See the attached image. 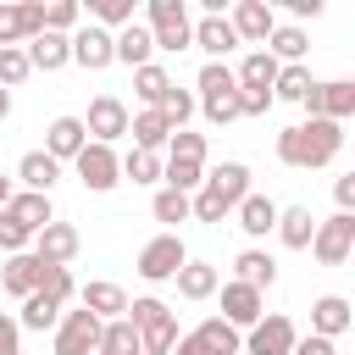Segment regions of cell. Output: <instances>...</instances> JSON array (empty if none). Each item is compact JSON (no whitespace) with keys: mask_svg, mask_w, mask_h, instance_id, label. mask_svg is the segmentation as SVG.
Returning a JSON list of instances; mask_svg holds the SVG:
<instances>
[{"mask_svg":"<svg viewBox=\"0 0 355 355\" xmlns=\"http://www.w3.org/2000/svg\"><path fill=\"white\" fill-rule=\"evenodd\" d=\"M338 150H344V128L338 122H322V116H305V122H294V128L277 133V161L294 166V172H316Z\"/></svg>","mask_w":355,"mask_h":355,"instance_id":"1","label":"cell"},{"mask_svg":"<svg viewBox=\"0 0 355 355\" xmlns=\"http://www.w3.org/2000/svg\"><path fill=\"white\" fill-rule=\"evenodd\" d=\"M128 322L139 333V355H172V344H178V311L166 300H155V294L128 300Z\"/></svg>","mask_w":355,"mask_h":355,"instance_id":"2","label":"cell"},{"mask_svg":"<svg viewBox=\"0 0 355 355\" xmlns=\"http://www.w3.org/2000/svg\"><path fill=\"white\" fill-rule=\"evenodd\" d=\"M194 89H200V111H205V122L211 128H227V122H239V83H233V67L227 61H205L200 67V78H194Z\"/></svg>","mask_w":355,"mask_h":355,"instance_id":"3","label":"cell"},{"mask_svg":"<svg viewBox=\"0 0 355 355\" xmlns=\"http://www.w3.org/2000/svg\"><path fill=\"white\" fill-rule=\"evenodd\" d=\"M144 28L155 39V50H189L194 44V22L183 0H150L144 6Z\"/></svg>","mask_w":355,"mask_h":355,"instance_id":"4","label":"cell"},{"mask_svg":"<svg viewBox=\"0 0 355 355\" xmlns=\"http://www.w3.org/2000/svg\"><path fill=\"white\" fill-rule=\"evenodd\" d=\"M72 166H78V183H83L89 194H111V189L122 183V161H116V150H111V144H94V139L72 155Z\"/></svg>","mask_w":355,"mask_h":355,"instance_id":"5","label":"cell"},{"mask_svg":"<svg viewBox=\"0 0 355 355\" xmlns=\"http://www.w3.org/2000/svg\"><path fill=\"white\" fill-rule=\"evenodd\" d=\"M311 255H316L322 266H344V261L355 255V216H349V211H333L327 222H316Z\"/></svg>","mask_w":355,"mask_h":355,"instance_id":"6","label":"cell"},{"mask_svg":"<svg viewBox=\"0 0 355 355\" xmlns=\"http://www.w3.org/2000/svg\"><path fill=\"white\" fill-rule=\"evenodd\" d=\"M305 116H322V122H349L355 116V83L349 78H327V83H311V94L300 100Z\"/></svg>","mask_w":355,"mask_h":355,"instance_id":"7","label":"cell"},{"mask_svg":"<svg viewBox=\"0 0 355 355\" xmlns=\"http://www.w3.org/2000/svg\"><path fill=\"white\" fill-rule=\"evenodd\" d=\"M183 261H189L183 239H178V233H155V239L139 250V261H133V266H139V277H144V283H172Z\"/></svg>","mask_w":355,"mask_h":355,"instance_id":"8","label":"cell"},{"mask_svg":"<svg viewBox=\"0 0 355 355\" xmlns=\"http://www.w3.org/2000/svg\"><path fill=\"white\" fill-rule=\"evenodd\" d=\"M100 327H105V322H100V316H89L83 305H78V311H61V322L50 327V333H55V338H50V349H55V355H94Z\"/></svg>","mask_w":355,"mask_h":355,"instance_id":"9","label":"cell"},{"mask_svg":"<svg viewBox=\"0 0 355 355\" xmlns=\"http://www.w3.org/2000/svg\"><path fill=\"white\" fill-rule=\"evenodd\" d=\"M244 344H239V327H227L222 316H205L194 333H178V344H172V355H239Z\"/></svg>","mask_w":355,"mask_h":355,"instance_id":"10","label":"cell"},{"mask_svg":"<svg viewBox=\"0 0 355 355\" xmlns=\"http://www.w3.org/2000/svg\"><path fill=\"white\" fill-rule=\"evenodd\" d=\"M128 116H133V111H128L116 94H94V100H89V116H83V133H89L94 144H111V150H116V139L128 133Z\"/></svg>","mask_w":355,"mask_h":355,"instance_id":"11","label":"cell"},{"mask_svg":"<svg viewBox=\"0 0 355 355\" xmlns=\"http://www.w3.org/2000/svg\"><path fill=\"white\" fill-rule=\"evenodd\" d=\"M294 338H300V333H294V322H288L283 311H272V316H261V322L239 338V344H244L239 355H288V349H294Z\"/></svg>","mask_w":355,"mask_h":355,"instance_id":"12","label":"cell"},{"mask_svg":"<svg viewBox=\"0 0 355 355\" xmlns=\"http://www.w3.org/2000/svg\"><path fill=\"white\" fill-rule=\"evenodd\" d=\"M33 33H44V0L0 6V50H22Z\"/></svg>","mask_w":355,"mask_h":355,"instance_id":"13","label":"cell"},{"mask_svg":"<svg viewBox=\"0 0 355 355\" xmlns=\"http://www.w3.org/2000/svg\"><path fill=\"white\" fill-rule=\"evenodd\" d=\"M216 294H222V322L239 327V333H250V327L266 316V294H255V288H244V283H222Z\"/></svg>","mask_w":355,"mask_h":355,"instance_id":"14","label":"cell"},{"mask_svg":"<svg viewBox=\"0 0 355 355\" xmlns=\"http://www.w3.org/2000/svg\"><path fill=\"white\" fill-rule=\"evenodd\" d=\"M227 22H233V33H239V44H255V50H261V44L272 39V28H277V11H272L266 0H239Z\"/></svg>","mask_w":355,"mask_h":355,"instance_id":"15","label":"cell"},{"mask_svg":"<svg viewBox=\"0 0 355 355\" xmlns=\"http://www.w3.org/2000/svg\"><path fill=\"white\" fill-rule=\"evenodd\" d=\"M67 44H72V61H78L83 72H105V67L116 61L111 33H105V28H94V22H83L78 33H67Z\"/></svg>","mask_w":355,"mask_h":355,"instance_id":"16","label":"cell"},{"mask_svg":"<svg viewBox=\"0 0 355 355\" xmlns=\"http://www.w3.org/2000/svg\"><path fill=\"white\" fill-rule=\"evenodd\" d=\"M78 250H83V239H78V227H72V222H61V216H55L50 227H39V233H33V255H39L44 266H67Z\"/></svg>","mask_w":355,"mask_h":355,"instance_id":"17","label":"cell"},{"mask_svg":"<svg viewBox=\"0 0 355 355\" xmlns=\"http://www.w3.org/2000/svg\"><path fill=\"white\" fill-rule=\"evenodd\" d=\"M78 305L89 316H100V322H116V316H128V288L111 283V277H94V283L78 288Z\"/></svg>","mask_w":355,"mask_h":355,"instance_id":"18","label":"cell"},{"mask_svg":"<svg viewBox=\"0 0 355 355\" xmlns=\"http://www.w3.org/2000/svg\"><path fill=\"white\" fill-rule=\"evenodd\" d=\"M200 189H211V194L222 200V211L233 216V205L250 194V166H244V161H222V166H211V172H205V183H200Z\"/></svg>","mask_w":355,"mask_h":355,"instance_id":"19","label":"cell"},{"mask_svg":"<svg viewBox=\"0 0 355 355\" xmlns=\"http://www.w3.org/2000/svg\"><path fill=\"white\" fill-rule=\"evenodd\" d=\"M233 283H244V288L266 294V288L277 283V261H272L261 244H250V250H239V255H233Z\"/></svg>","mask_w":355,"mask_h":355,"instance_id":"20","label":"cell"},{"mask_svg":"<svg viewBox=\"0 0 355 355\" xmlns=\"http://www.w3.org/2000/svg\"><path fill=\"white\" fill-rule=\"evenodd\" d=\"M111 50H116V61H122V67H133V72L155 61V39H150V28H144V22L116 28V33H111Z\"/></svg>","mask_w":355,"mask_h":355,"instance_id":"21","label":"cell"},{"mask_svg":"<svg viewBox=\"0 0 355 355\" xmlns=\"http://www.w3.org/2000/svg\"><path fill=\"white\" fill-rule=\"evenodd\" d=\"M6 216L33 239L39 227H50V222H55V205H50V194H28V189H17V194H11V205H6Z\"/></svg>","mask_w":355,"mask_h":355,"instance_id":"22","label":"cell"},{"mask_svg":"<svg viewBox=\"0 0 355 355\" xmlns=\"http://www.w3.org/2000/svg\"><path fill=\"white\" fill-rule=\"evenodd\" d=\"M39 277H44V261H39L33 250L6 255V266H0V288H6V294H17V300H28V294L39 288Z\"/></svg>","mask_w":355,"mask_h":355,"instance_id":"23","label":"cell"},{"mask_svg":"<svg viewBox=\"0 0 355 355\" xmlns=\"http://www.w3.org/2000/svg\"><path fill=\"white\" fill-rule=\"evenodd\" d=\"M349 300L344 294H322V300H311V333L316 338H333L338 344V333H349Z\"/></svg>","mask_w":355,"mask_h":355,"instance_id":"24","label":"cell"},{"mask_svg":"<svg viewBox=\"0 0 355 355\" xmlns=\"http://www.w3.org/2000/svg\"><path fill=\"white\" fill-rule=\"evenodd\" d=\"M22 50H28V67H33V72H61V67H72L67 33H33Z\"/></svg>","mask_w":355,"mask_h":355,"instance_id":"25","label":"cell"},{"mask_svg":"<svg viewBox=\"0 0 355 355\" xmlns=\"http://www.w3.org/2000/svg\"><path fill=\"white\" fill-rule=\"evenodd\" d=\"M83 144H89L83 116H55V122L44 128V155H50V161H72Z\"/></svg>","mask_w":355,"mask_h":355,"instance_id":"26","label":"cell"},{"mask_svg":"<svg viewBox=\"0 0 355 355\" xmlns=\"http://www.w3.org/2000/svg\"><path fill=\"white\" fill-rule=\"evenodd\" d=\"M61 183V161H50L44 150H28L22 161H17V189H28V194H50Z\"/></svg>","mask_w":355,"mask_h":355,"instance_id":"27","label":"cell"},{"mask_svg":"<svg viewBox=\"0 0 355 355\" xmlns=\"http://www.w3.org/2000/svg\"><path fill=\"white\" fill-rule=\"evenodd\" d=\"M233 216H239V227H244V239H266L272 227H277V200H266V194H244L239 205H233Z\"/></svg>","mask_w":355,"mask_h":355,"instance_id":"28","label":"cell"},{"mask_svg":"<svg viewBox=\"0 0 355 355\" xmlns=\"http://www.w3.org/2000/svg\"><path fill=\"white\" fill-rule=\"evenodd\" d=\"M194 44H200L211 61H227V55L239 50V33H233L227 17H200V22H194Z\"/></svg>","mask_w":355,"mask_h":355,"instance_id":"29","label":"cell"},{"mask_svg":"<svg viewBox=\"0 0 355 355\" xmlns=\"http://www.w3.org/2000/svg\"><path fill=\"white\" fill-rule=\"evenodd\" d=\"M272 233L283 239V250H311V233H316L311 205H277V227Z\"/></svg>","mask_w":355,"mask_h":355,"instance_id":"30","label":"cell"},{"mask_svg":"<svg viewBox=\"0 0 355 355\" xmlns=\"http://www.w3.org/2000/svg\"><path fill=\"white\" fill-rule=\"evenodd\" d=\"M172 283H178V294H183V300H211V294L222 288V272H216L211 261H194V255H189V261L178 266V277H172Z\"/></svg>","mask_w":355,"mask_h":355,"instance_id":"31","label":"cell"},{"mask_svg":"<svg viewBox=\"0 0 355 355\" xmlns=\"http://www.w3.org/2000/svg\"><path fill=\"white\" fill-rule=\"evenodd\" d=\"M128 133H133V150H166V139H172V122L161 116V111H133L128 116Z\"/></svg>","mask_w":355,"mask_h":355,"instance_id":"32","label":"cell"},{"mask_svg":"<svg viewBox=\"0 0 355 355\" xmlns=\"http://www.w3.org/2000/svg\"><path fill=\"white\" fill-rule=\"evenodd\" d=\"M233 83L239 89H272L277 83V61L266 50H244V61L233 67Z\"/></svg>","mask_w":355,"mask_h":355,"instance_id":"33","label":"cell"},{"mask_svg":"<svg viewBox=\"0 0 355 355\" xmlns=\"http://www.w3.org/2000/svg\"><path fill=\"white\" fill-rule=\"evenodd\" d=\"M166 89H172V72H166L161 61H150V67H139V72H133V94L144 100V111H155Z\"/></svg>","mask_w":355,"mask_h":355,"instance_id":"34","label":"cell"},{"mask_svg":"<svg viewBox=\"0 0 355 355\" xmlns=\"http://www.w3.org/2000/svg\"><path fill=\"white\" fill-rule=\"evenodd\" d=\"M94 355H139V333H133V322H128V316L105 322V327H100V344H94Z\"/></svg>","mask_w":355,"mask_h":355,"instance_id":"35","label":"cell"},{"mask_svg":"<svg viewBox=\"0 0 355 355\" xmlns=\"http://www.w3.org/2000/svg\"><path fill=\"white\" fill-rule=\"evenodd\" d=\"M55 322H61V305H55V300H44V294L33 288V294L22 300V316H17V327H28V333H44V327H55Z\"/></svg>","mask_w":355,"mask_h":355,"instance_id":"36","label":"cell"},{"mask_svg":"<svg viewBox=\"0 0 355 355\" xmlns=\"http://www.w3.org/2000/svg\"><path fill=\"white\" fill-rule=\"evenodd\" d=\"M89 22L105 28V33H116V28L139 22V17H133V0H89Z\"/></svg>","mask_w":355,"mask_h":355,"instance_id":"37","label":"cell"},{"mask_svg":"<svg viewBox=\"0 0 355 355\" xmlns=\"http://www.w3.org/2000/svg\"><path fill=\"white\" fill-rule=\"evenodd\" d=\"M311 83H316V78H311V67H305V61H300V67H277L272 100H294V105H300V100L311 94Z\"/></svg>","mask_w":355,"mask_h":355,"instance_id":"38","label":"cell"},{"mask_svg":"<svg viewBox=\"0 0 355 355\" xmlns=\"http://www.w3.org/2000/svg\"><path fill=\"white\" fill-rule=\"evenodd\" d=\"M83 28V6L78 0H50L44 6V33H78Z\"/></svg>","mask_w":355,"mask_h":355,"instance_id":"39","label":"cell"},{"mask_svg":"<svg viewBox=\"0 0 355 355\" xmlns=\"http://www.w3.org/2000/svg\"><path fill=\"white\" fill-rule=\"evenodd\" d=\"M116 161H122V178H128V183H161V155L128 150V155H116Z\"/></svg>","mask_w":355,"mask_h":355,"instance_id":"40","label":"cell"},{"mask_svg":"<svg viewBox=\"0 0 355 355\" xmlns=\"http://www.w3.org/2000/svg\"><path fill=\"white\" fill-rule=\"evenodd\" d=\"M39 294H44V300H55V305L67 311V300H78V283H72V272H67V266H44Z\"/></svg>","mask_w":355,"mask_h":355,"instance_id":"41","label":"cell"},{"mask_svg":"<svg viewBox=\"0 0 355 355\" xmlns=\"http://www.w3.org/2000/svg\"><path fill=\"white\" fill-rule=\"evenodd\" d=\"M155 111H161V116H166V122H172V133H178V128H183V122H189V116H194V94H189V89H178V83H172V89H166V94H161V105H155Z\"/></svg>","mask_w":355,"mask_h":355,"instance_id":"42","label":"cell"},{"mask_svg":"<svg viewBox=\"0 0 355 355\" xmlns=\"http://www.w3.org/2000/svg\"><path fill=\"white\" fill-rule=\"evenodd\" d=\"M150 216H155V222H189V194H178V189H155Z\"/></svg>","mask_w":355,"mask_h":355,"instance_id":"43","label":"cell"},{"mask_svg":"<svg viewBox=\"0 0 355 355\" xmlns=\"http://www.w3.org/2000/svg\"><path fill=\"white\" fill-rule=\"evenodd\" d=\"M166 161H205V133L178 128V133L166 139Z\"/></svg>","mask_w":355,"mask_h":355,"instance_id":"44","label":"cell"},{"mask_svg":"<svg viewBox=\"0 0 355 355\" xmlns=\"http://www.w3.org/2000/svg\"><path fill=\"white\" fill-rule=\"evenodd\" d=\"M28 78H33L28 50H0V89H17V83H28Z\"/></svg>","mask_w":355,"mask_h":355,"instance_id":"45","label":"cell"},{"mask_svg":"<svg viewBox=\"0 0 355 355\" xmlns=\"http://www.w3.org/2000/svg\"><path fill=\"white\" fill-rule=\"evenodd\" d=\"M272 111V89H239V116H266Z\"/></svg>","mask_w":355,"mask_h":355,"instance_id":"46","label":"cell"},{"mask_svg":"<svg viewBox=\"0 0 355 355\" xmlns=\"http://www.w3.org/2000/svg\"><path fill=\"white\" fill-rule=\"evenodd\" d=\"M28 244H33V239H28V233H22V227H17V222L0 211V250H6V255H22Z\"/></svg>","mask_w":355,"mask_h":355,"instance_id":"47","label":"cell"},{"mask_svg":"<svg viewBox=\"0 0 355 355\" xmlns=\"http://www.w3.org/2000/svg\"><path fill=\"white\" fill-rule=\"evenodd\" d=\"M0 355H22V327H17V316H6V311H0Z\"/></svg>","mask_w":355,"mask_h":355,"instance_id":"48","label":"cell"},{"mask_svg":"<svg viewBox=\"0 0 355 355\" xmlns=\"http://www.w3.org/2000/svg\"><path fill=\"white\" fill-rule=\"evenodd\" d=\"M288 355H338V344H333V338L305 333V338H294V349H288Z\"/></svg>","mask_w":355,"mask_h":355,"instance_id":"49","label":"cell"},{"mask_svg":"<svg viewBox=\"0 0 355 355\" xmlns=\"http://www.w3.org/2000/svg\"><path fill=\"white\" fill-rule=\"evenodd\" d=\"M333 200H338V211H349V216H355V172H344V178L333 183Z\"/></svg>","mask_w":355,"mask_h":355,"instance_id":"50","label":"cell"},{"mask_svg":"<svg viewBox=\"0 0 355 355\" xmlns=\"http://www.w3.org/2000/svg\"><path fill=\"white\" fill-rule=\"evenodd\" d=\"M294 6V17H322V0H288Z\"/></svg>","mask_w":355,"mask_h":355,"instance_id":"51","label":"cell"},{"mask_svg":"<svg viewBox=\"0 0 355 355\" xmlns=\"http://www.w3.org/2000/svg\"><path fill=\"white\" fill-rule=\"evenodd\" d=\"M11 194H17V178H6V172H0V211L11 205Z\"/></svg>","mask_w":355,"mask_h":355,"instance_id":"52","label":"cell"},{"mask_svg":"<svg viewBox=\"0 0 355 355\" xmlns=\"http://www.w3.org/2000/svg\"><path fill=\"white\" fill-rule=\"evenodd\" d=\"M11 116V89H0V122Z\"/></svg>","mask_w":355,"mask_h":355,"instance_id":"53","label":"cell"}]
</instances>
